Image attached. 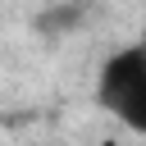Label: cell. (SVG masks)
<instances>
[{"mask_svg":"<svg viewBox=\"0 0 146 146\" xmlns=\"http://www.w3.org/2000/svg\"><path fill=\"white\" fill-rule=\"evenodd\" d=\"M96 105L132 137L146 141V41L110 50L96 68Z\"/></svg>","mask_w":146,"mask_h":146,"instance_id":"obj_1","label":"cell"},{"mask_svg":"<svg viewBox=\"0 0 146 146\" xmlns=\"http://www.w3.org/2000/svg\"><path fill=\"white\" fill-rule=\"evenodd\" d=\"M100 146H119V141H114V137H105V141H100Z\"/></svg>","mask_w":146,"mask_h":146,"instance_id":"obj_2","label":"cell"}]
</instances>
